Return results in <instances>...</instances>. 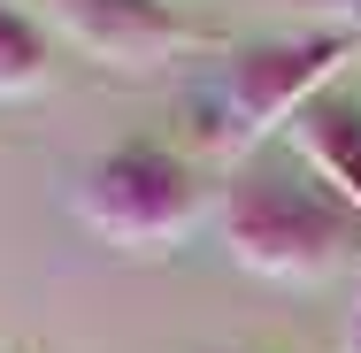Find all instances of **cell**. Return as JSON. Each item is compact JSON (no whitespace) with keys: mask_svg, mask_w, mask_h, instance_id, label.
Masks as SVG:
<instances>
[{"mask_svg":"<svg viewBox=\"0 0 361 353\" xmlns=\"http://www.w3.org/2000/svg\"><path fill=\"white\" fill-rule=\"evenodd\" d=\"M292 146L315 169V185L361 223V108H346V100H307L292 116Z\"/></svg>","mask_w":361,"mask_h":353,"instance_id":"5","label":"cell"},{"mask_svg":"<svg viewBox=\"0 0 361 353\" xmlns=\"http://www.w3.org/2000/svg\"><path fill=\"white\" fill-rule=\"evenodd\" d=\"M223 246L254 277L323 284L361 246V223L323 185H300L285 169H238L223 185Z\"/></svg>","mask_w":361,"mask_h":353,"instance_id":"1","label":"cell"},{"mask_svg":"<svg viewBox=\"0 0 361 353\" xmlns=\"http://www.w3.org/2000/svg\"><path fill=\"white\" fill-rule=\"evenodd\" d=\"M346 353H361V292H354V315H346Z\"/></svg>","mask_w":361,"mask_h":353,"instance_id":"8","label":"cell"},{"mask_svg":"<svg viewBox=\"0 0 361 353\" xmlns=\"http://www.w3.org/2000/svg\"><path fill=\"white\" fill-rule=\"evenodd\" d=\"M200 208H208V185L169 146H116L77 177V223L108 246H131V254L177 246L200 223Z\"/></svg>","mask_w":361,"mask_h":353,"instance_id":"2","label":"cell"},{"mask_svg":"<svg viewBox=\"0 0 361 353\" xmlns=\"http://www.w3.org/2000/svg\"><path fill=\"white\" fill-rule=\"evenodd\" d=\"M54 70V47H47V31L16 8V0H0V100H23V92H39Z\"/></svg>","mask_w":361,"mask_h":353,"instance_id":"6","label":"cell"},{"mask_svg":"<svg viewBox=\"0 0 361 353\" xmlns=\"http://www.w3.org/2000/svg\"><path fill=\"white\" fill-rule=\"evenodd\" d=\"M354 62V31H292V39H254L223 62L216 85V139L223 146H262L285 131L323 85Z\"/></svg>","mask_w":361,"mask_h":353,"instance_id":"3","label":"cell"},{"mask_svg":"<svg viewBox=\"0 0 361 353\" xmlns=\"http://www.w3.org/2000/svg\"><path fill=\"white\" fill-rule=\"evenodd\" d=\"M54 23L70 31L92 62H116V70H154L169 54H200L208 47L161 0H54Z\"/></svg>","mask_w":361,"mask_h":353,"instance_id":"4","label":"cell"},{"mask_svg":"<svg viewBox=\"0 0 361 353\" xmlns=\"http://www.w3.org/2000/svg\"><path fill=\"white\" fill-rule=\"evenodd\" d=\"M323 8L338 16V31H354V39H361V0H323Z\"/></svg>","mask_w":361,"mask_h":353,"instance_id":"7","label":"cell"}]
</instances>
